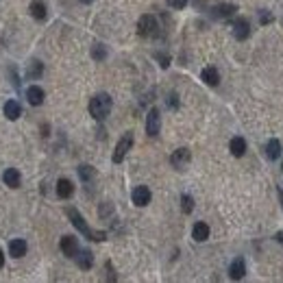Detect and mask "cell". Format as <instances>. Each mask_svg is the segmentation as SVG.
<instances>
[{
  "label": "cell",
  "mask_w": 283,
  "mask_h": 283,
  "mask_svg": "<svg viewBox=\"0 0 283 283\" xmlns=\"http://www.w3.org/2000/svg\"><path fill=\"white\" fill-rule=\"evenodd\" d=\"M229 151L233 157H242L244 152H246V140H244V137H233V140L229 142Z\"/></svg>",
  "instance_id": "obj_18"
},
{
  "label": "cell",
  "mask_w": 283,
  "mask_h": 283,
  "mask_svg": "<svg viewBox=\"0 0 283 283\" xmlns=\"http://www.w3.org/2000/svg\"><path fill=\"white\" fill-rule=\"evenodd\" d=\"M131 146H133V133H124L122 137H120V142L115 144V151H113V164H120V161L127 157V152L131 151Z\"/></svg>",
  "instance_id": "obj_4"
},
{
  "label": "cell",
  "mask_w": 283,
  "mask_h": 283,
  "mask_svg": "<svg viewBox=\"0 0 283 283\" xmlns=\"http://www.w3.org/2000/svg\"><path fill=\"white\" fill-rule=\"evenodd\" d=\"M248 35H250V22L246 18H238V20L233 22V37L240 41H244Z\"/></svg>",
  "instance_id": "obj_7"
},
{
  "label": "cell",
  "mask_w": 283,
  "mask_h": 283,
  "mask_svg": "<svg viewBox=\"0 0 283 283\" xmlns=\"http://www.w3.org/2000/svg\"><path fill=\"white\" fill-rule=\"evenodd\" d=\"M281 155V142L279 140H270L266 144V157L268 159H277Z\"/></svg>",
  "instance_id": "obj_23"
},
{
  "label": "cell",
  "mask_w": 283,
  "mask_h": 283,
  "mask_svg": "<svg viewBox=\"0 0 283 283\" xmlns=\"http://www.w3.org/2000/svg\"><path fill=\"white\" fill-rule=\"evenodd\" d=\"M181 209H183V213L194 211V198L189 196V194H183V196H181Z\"/></svg>",
  "instance_id": "obj_25"
},
{
  "label": "cell",
  "mask_w": 283,
  "mask_h": 283,
  "mask_svg": "<svg viewBox=\"0 0 283 283\" xmlns=\"http://www.w3.org/2000/svg\"><path fill=\"white\" fill-rule=\"evenodd\" d=\"M44 98H46V94H44V90H41V87L31 85L29 90H26V100H29L33 107H39L41 103H44Z\"/></svg>",
  "instance_id": "obj_13"
},
{
  "label": "cell",
  "mask_w": 283,
  "mask_h": 283,
  "mask_svg": "<svg viewBox=\"0 0 283 283\" xmlns=\"http://www.w3.org/2000/svg\"><path fill=\"white\" fill-rule=\"evenodd\" d=\"M159 131H161V113H159V109L152 107V109L148 111V115H146V133L151 137H157V135H159Z\"/></svg>",
  "instance_id": "obj_5"
},
{
  "label": "cell",
  "mask_w": 283,
  "mask_h": 283,
  "mask_svg": "<svg viewBox=\"0 0 283 283\" xmlns=\"http://www.w3.org/2000/svg\"><path fill=\"white\" fill-rule=\"evenodd\" d=\"M2 111H4V115H7V120H18L22 115V107L18 100H7L2 107Z\"/></svg>",
  "instance_id": "obj_14"
},
{
  "label": "cell",
  "mask_w": 283,
  "mask_h": 283,
  "mask_svg": "<svg viewBox=\"0 0 283 283\" xmlns=\"http://www.w3.org/2000/svg\"><path fill=\"white\" fill-rule=\"evenodd\" d=\"M2 181H4V185H9L11 189H18V188H20V183H22L20 170H18V168H7L2 172Z\"/></svg>",
  "instance_id": "obj_9"
},
{
  "label": "cell",
  "mask_w": 283,
  "mask_h": 283,
  "mask_svg": "<svg viewBox=\"0 0 283 283\" xmlns=\"http://www.w3.org/2000/svg\"><path fill=\"white\" fill-rule=\"evenodd\" d=\"M92 57L96 59V61H103L107 57V48L103 44H94V48H92Z\"/></svg>",
  "instance_id": "obj_26"
},
{
  "label": "cell",
  "mask_w": 283,
  "mask_h": 283,
  "mask_svg": "<svg viewBox=\"0 0 283 283\" xmlns=\"http://www.w3.org/2000/svg\"><path fill=\"white\" fill-rule=\"evenodd\" d=\"M168 107H172V109H177V107H179V96L177 94H170L168 96Z\"/></svg>",
  "instance_id": "obj_30"
},
{
  "label": "cell",
  "mask_w": 283,
  "mask_h": 283,
  "mask_svg": "<svg viewBox=\"0 0 283 283\" xmlns=\"http://www.w3.org/2000/svg\"><path fill=\"white\" fill-rule=\"evenodd\" d=\"M272 20H275V18H272V13H268L266 9H262V11H259V22H262V24H270Z\"/></svg>",
  "instance_id": "obj_28"
},
{
  "label": "cell",
  "mask_w": 283,
  "mask_h": 283,
  "mask_svg": "<svg viewBox=\"0 0 283 283\" xmlns=\"http://www.w3.org/2000/svg\"><path fill=\"white\" fill-rule=\"evenodd\" d=\"M201 78L211 87H216L218 83H220V74H218L216 68H205V70L201 72Z\"/></svg>",
  "instance_id": "obj_20"
},
{
  "label": "cell",
  "mask_w": 283,
  "mask_h": 283,
  "mask_svg": "<svg viewBox=\"0 0 283 283\" xmlns=\"http://www.w3.org/2000/svg\"><path fill=\"white\" fill-rule=\"evenodd\" d=\"M66 213H68V218H70L72 225L76 226L78 233H83L87 240H94V242H103V240H107L105 231H94V229H90V226H87L85 218L81 216V211H78V209H74V207H68Z\"/></svg>",
  "instance_id": "obj_1"
},
{
  "label": "cell",
  "mask_w": 283,
  "mask_h": 283,
  "mask_svg": "<svg viewBox=\"0 0 283 283\" xmlns=\"http://www.w3.org/2000/svg\"><path fill=\"white\" fill-rule=\"evenodd\" d=\"M111 111V96L109 94H96L90 100V113L94 120H105Z\"/></svg>",
  "instance_id": "obj_2"
},
{
  "label": "cell",
  "mask_w": 283,
  "mask_h": 283,
  "mask_svg": "<svg viewBox=\"0 0 283 283\" xmlns=\"http://www.w3.org/2000/svg\"><path fill=\"white\" fill-rule=\"evenodd\" d=\"M131 198H133V203H135L137 207H146L148 203H151V189H148L146 185H137V188L133 189Z\"/></svg>",
  "instance_id": "obj_8"
},
{
  "label": "cell",
  "mask_w": 283,
  "mask_h": 283,
  "mask_svg": "<svg viewBox=\"0 0 283 283\" xmlns=\"http://www.w3.org/2000/svg\"><path fill=\"white\" fill-rule=\"evenodd\" d=\"M155 59L159 61V66H161V68H168V66H170V57H168V55H164V53H155Z\"/></svg>",
  "instance_id": "obj_27"
},
{
  "label": "cell",
  "mask_w": 283,
  "mask_h": 283,
  "mask_svg": "<svg viewBox=\"0 0 283 283\" xmlns=\"http://www.w3.org/2000/svg\"><path fill=\"white\" fill-rule=\"evenodd\" d=\"M72 194H74L72 181H70V179H59V181H57V196L66 201V198H70Z\"/></svg>",
  "instance_id": "obj_15"
},
{
  "label": "cell",
  "mask_w": 283,
  "mask_h": 283,
  "mask_svg": "<svg viewBox=\"0 0 283 283\" xmlns=\"http://www.w3.org/2000/svg\"><path fill=\"white\" fill-rule=\"evenodd\" d=\"M78 177H81L83 183H90V181H94V177H96V170L92 168V166L83 164V166H78Z\"/></svg>",
  "instance_id": "obj_24"
},
{
  "label": "cell",
  "mask_w": 283,
  "mask_h": 283,
  "mask_svg": "<svg viewBox=\"0 0 283 283\" xmlns=\"http://www.w3.org/2000/svg\"><path fill=\"white\" fill-rule=\"evenodd\" d=\"M9 253H11V257H16V259L24 257L26 255V242L24 240H11V242H9Z\"/></svg>",
  "instance_id": "obj_17"
},
{
  "label": "cell",
  "mask_w": 283,
  "mask_h": 283,
  "mask_svg": "<svg viewBox=\"0 0 283 283\" xmlns=\"http://www.w3.org/2000/svg\"><path fill=\"white\" fill-rule=\"evenodd\" d=\"M137 33L142 37H157L159 35V24H157L155 16H151V13L142 16L140 22H137Z\"/></svg>",
  "instance_id": "obj_3"
},
{
  "label": "cell",
  "mask_w": 283,
  "mask_h": 283,
  "mask_svg": "<svg viewBox=\"0 0 283 283\" xmlns=\"http://www.w3.org/2000/svg\"><path fill=\"white\" fill-rule=\"evenodd\" d=\"M29 11L35 20H46V16H48V9H46V4L41 2V0H33L31 7H29Z\"/></svg>",
  "instance_id": "obj_16"
},
{
  "label": "cell",
  "mask_w": 283,
  "mask_h": 283,
  "mask_svg": "<svg viewBox=\"0 0 283 283\" xmlns=\"http://www.w3.org/2000/svg\"><path fill=\"white\" fill-rule=\"evenodd\" d=\"M41 74H44V63H41V61H31L29 70H26V78L35 81V78H39Z\"/></svg>",
  "instance_id": "obj_22"
},
{
  "label": "cell",
  "mask_w": 283,
  "mask_h": 283,
  "mask_svg": "<svg viewBox=\"0 0 283 283\" xmlns=\"http://www.w3.org/2000/svg\"><path fill=\"white\" fill-rule=\"evenodd\" d=\"M81 2L83 4H90V2H94V0H81Z\"/></svg>",
  "instance_id": "obj_34"
},
{
  "label": "cell",
  "mask_w": 283,
  "mask_h": 283,
  "mask_svg": "<svg viewBox=\"0 0 283 283\" xmlns=\"http://www.w3.org/2000/svg\"><path fill=\"white\" fill-rule=\"evenodd\" d=\"M233 13H235V4L225 2V4H216V7H213V16L216 18H229V16H233Z\"/></svg>",
  "instance_id": "obj_21"
},
{
  "label": "cell",
  "mask_w": 283,
  "mask_h": 283,
  "mask_svg": "<svg viewBox=\"0 0 283 283\" xmlns=\"http://www.w3.org/2000/svg\"><path fill=\"white\" fill-rule=\"evenodd\" d=\"M59 246H61V250H63V255H66V257H74V255L78 253V242H76V238H74V235H63L61 242H59Z\"/></svg>",
  "instance_id": "obj_10"
},
{
  "label": "cell",
  "mask_w": 283,
  "mask_h": 283,
  "mask_svg": "<svg viewBox=\"0 0 283 283\" xmlns=\"http://www.w3.org/2000/svg\"><path fill=\"white\" fill-rule=\"evenodd\" d=\"M279 198H281V205H283V189L279 188Z\"/></svg>",
  "instance_id": "obj_33"
},
{
  "label": "cell",
  "mask_w": 283,
  "mask_h": 283,
  "mask_svg": "<svg viewBox=\"0 0 283 283\" xmlns=\"http://www.w3.org/2000/svg\"><path fill=\"white\" fill-rule=\"evenodd\" d=\"M2 266H4V253L0 250V268H2Z\"/></svg>",
  "instance_id": "obj_32"
},
{
  "label": "cell",
  "mask_w": 283,
  "mask_h": 283,
  "mask_svg": "<svg viewBox=\"0 0 283 283\" xmlns=\"http://www.w3.org/2000/svg\"><path fill=\"white\" fill-rule=\"evenodd\" d=\"M189 159H192V155H189L188 148H177V151L172 152V157H170V164L177 170H183L185 166L189 164Z\"/></svg>",
  "instance_id": "obj_6"
},
{
  "label": "cell",
  "mask_w": 283,
  "mask_h": 283,
  "mask_svg": "<svg viewBox=\"0 0 283 283\" xmlns=\"http://www.w3.org/2000/svg\"><path fill=\"white\" fill-rule=\"evenodd\" d=\"M244 275H246V264H244V259H233L231 262V266H229V277L233 281H240V279H244Z\"/></svg>",
  "instance_id": "obj_11"
},
{
  "label": "cell",
  "mask_w": 283,
  "mask_h": 283,
  "mask_svg": "<svg viewBox=\"0 0 283 283\" xmlns=\"http://www.w3.org/2000/svg\"><path fill=\"white\" fill-rule=\"evenodd\" d=\"M192 238L196 240V242H205V240L209 238V226H207L205 222H196L192 229Z\"/></svg>",
  "instance_id": "obj_19"
},
{
  "label": "cell",
  "mask_w": 283,
  "mask_h": 283,
  "mask_svg": "<svg viewBox=\"0 0 283 283\" xmlns=\"http://www.w3.org/2000/svg\"><path fill=\"white\" fill-rule=\"evenodd\" d=\"M107 270H109V275H107V279H109V281H115V275H113V266H111L109 262H107Z\"/></svg>",
  "instance_id": "obj_31"
},
{
  "label": "cell",
  "mask_w": 283,
  "mask_h": 283,
  "mask_svg": "<svg viewBox=\"0 0 283 283\" xmlns=\"http://www.w3.org/2000/svg\"><path fill=\"white\" fill-rule=\"evenodd\" d=\"M74 259H76L78 268H83V270H90V268L94 266V255H92V250H87V248L78 250V253L74 255Z\"/></svg>",
  "instance_id": "obj_12"
},
{
  "label": "cell",
  "mask_w": 283,
  "mask_h": 283,
  "mask_svg": "<svg viewBox=\"0 0 283 283\" xmlns=\"http://www.w3.org/2000/svg\"><path fill=\"white\" fill-rule=\"evenodd\" d=\"M188 2H189V0H168V4H170L172 9H183Z\"/></svg>",
  "instance_id": "obj_29"
}]
</instances>
